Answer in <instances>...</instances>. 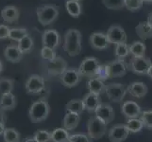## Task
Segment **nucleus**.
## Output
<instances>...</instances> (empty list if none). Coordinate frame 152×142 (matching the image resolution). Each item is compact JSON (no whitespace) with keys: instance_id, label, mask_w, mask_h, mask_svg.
Segmentation results:
<instances>
[{"instance_id":"nucleus-33","label":"nucleus","mask_w":152,"mask_h":142,"mask_svg":"<svg viewBox=\"0 0 152 142\" xmlns=\"http://www.w3.org/2000/svg\"><path fill=\"white\" fill-rule=\"evenodd\" d=\"M114 55L119 60H124L129 55V46L127 43L117 44L114 47Z\"/></svg>"},{"instance_id":"nucleus-31","label":"nucleus","mask_w":152,"mask_h":142,"mask_svg":"<svg viewBox=\"0 0 152 142\" xmlns=\"http://www.w3.org/2000/svg\"><path fill=\"white\" fill-rule=\"evenodd\" d=\"M28 35V31L25 28H10V34H9V39L12 41L18 42L22 40L25 36Z\"/></svg>"},{"instance_id":"nucleus-42","label":"nucleus","mask_w":152,"mask_h":142,"mask_svg":"<svg viewBox=\"0 0 152 142\" xmlns=\"http://www.w3.org/2000/svg\"><path fill=\"white\" fill-rule=\"evenodd\" d=\"M96 78H98L99 80H101L103 82L108 80V79H111V77H110V69H109L108 64L100 65L98 72H97V75H96Z\"/></svg>"},{"instance_id":"nucleus-15","label":"nucleus","mask_w":152,"mask_h":142,"mask_svg":"<svg viewBox=\"0 0 152 142\" xmlns=\"http://www.w3.org/2000/svg\"><path fill=\"white\" fill-rule=\"evenodd\" d=\"M96 117L99 118L104 123H111L114 118V110L113 106L109 103H101L96 110Z\"/></svg>"},{"instance_id":"nucleus-6","label":"nucleus","mask_w":152,"mask_h":142,"mask_svg":"<svg viewBox=\"0 0 152 142\" xmlns=\"http://www.w3.org/2000/svg\"><path fill=\"white\" fill-rule=\"evenodd\" d=\"M152 65L151 61L148 58L140 57L132 58L129 64V69L136 75H148L150 66Z\"/></svg>"},{"instance_id":"nucleus-18","label":"nucleus","mask_w":152,"mask_h":142,"mask_svg":"<svg viewBox=\"0 0 152 142\" xmlns=\"http://www.w3.org/2000/svg\"><path fill=\"white\" fill-rule=\"evenodd\" d=\"M82 102L83 104H84V109L89 113H95L99 105L101 104V99L99 95L91 92L85 95L84 98L82 99Z\"/></svg>"},{"instance_id":"nucleus-19","label":"nucleus","mask_w":152,"mask_h":142,"mask_svg":"<svg viewBox=\"0 0 152 142\" xmlns=\"http://www.w3.org/2000/svg\"><path fill=\"white\" fill-rule=\"evenodd\" d=\"M4 56L6 58V60H8L10 63L16 64L19 63L23 58V53L21 52V50L18 49L17 45H10L7 46L4 49Z\"/></svg>"},{"instance_id":"nucleus-9","label":"nucleus","mask_w":152,"mask_h":142,"mask_svg":"<svg viewBox=\"0 0 152 142\" xmlns=\"http://www.w3.org/2000/svg\"><path fill=\"white\" fill-rule=\"evenodd\" d=\"M106 34L111 44L117 45V44L127 43L128 41L127 33H126V31L120 25H112L109 28Z\"/></svg>"},{"instance_id":"nucleus-34","label":"nucleus","mask_w":152,"mask_h":142,"mask_svg":"<svg viewBox=\"0 0 152 142\" xmlns=\"http://www.w3.org/2000/svg\"><path fill=\"white\" fill-rule=\"evenodd\" d=\"M3 139L5 142H20L21 135L18 131L13 128H6L3 134Z\"/></svg>"},{"instance_id":"nucleus-38","label":"nucleus","mask_w":152,"mask_h":142,"mask_svg":"<svg viewBox=\"0 0 152 142\" xmlns=\"http://www.w3.org/2000/svg\"><path fill=\"white\" fill-rule=\"evenodd\" d=\"M33 138L37 142H49L51 141V133L45 130H38L34 133Z\"/></svg>"},{"instance_id":"nucleus-48","label":"nucleus","mask_w":152,"mask_h":142,"mask_svg":"<svg viewBox=\"0 0 152 142\" xmlns=\"http://www.w3.org/2000/svg\"><path fill=\"white\" fill-rule=\"evenodd\" d=\"M3 68H4V66H3V63H2V61H1V60H0V74H1V73H2Z\"/></svg>"},{"instance_id":"nucleus-29","label":"nucleus","mask_w":152,"mask_h":142,"mask_svg":"<svg viewBox=\"0 0 152 142\" xmlns=\"http://www.w3.org/2000/svg\"><path fill=\"white\" fill-rule=\"evenodd\" d=\"M70 135L64 128H58L51 132V141L53 142H68Z\"/></svg>"},{"instance_id":"nucleus-1","label":"nucleus","mask_w":152,"mask_h":142,"mask_svg":"<svg viewBox=\"0 0 152 142\" xmlns=\"http://www.w3.org/2000/svg\"><path fill=\"white\" fill-rule=\"evenodd\" d=\"M81 32L78 29H68L64 36V50L70 57H76L81 52Z\"/></svg>"},{"instance_id":"nucleus-30","label":"nucleus","mask_w":152,"mask_h":142,"mask_svg":"<svg viewBox=\"0 0 152 142\" xmlns=\"http://www.w3.org/2000/svg\"><path fill=\"white\" fill-rule=\"evenodd\" d=\"M14 88V81L8 77L0 78V95L12 93Z\"/></svg>"},{"instance_id":"nucleus-10","label":"nucleus","mask_w":152,"mask_h":142,"mask_svg":"<svg viewBox=\"0 0 152 142\" xmlns=\"http://www.w3.org/2000/svg\"><path fill=\"white\" fill-rule=\"evenodd\" d=\"M129 135V131L128 130L126 124L118 123L113 125L109 130L108 138L111 142H122L128 138Z\"/></svg>"},{"instance_id":"nucleus-35","label":"nucleus","mask_w":152,"mask_h":142,"mask_svg":"<svg viewBox=\"0 0 152 142\" xmlns=\"http://www.w3.org/2000/svg\"><path fill=\"white\" fill-rule=\"evenodd\" d=\"M126 126H127V128L129 131V133H132V134L139 133L144 128V124L142 122V120L138 118L128 119L127 123H126Z\"/></svg>"},{"instance_id":"nucleus-14","label":"nucleus","mask_w":152,"mask_h":142,"mask_svg":"<svg viewBox=\"0 0 152 142\" xmlns=\"http://www.w3.org/2000/svg\"><path fill=\"white\" fill-rule=\"evenodd\" d=\"M61 41V35L56 29H46L42 35V42L44 46H48L53 49L60 46Z\"/></svg>"},{"instance_id":"nucleus-7","label":"nucleus","mask_w":152,"mask_h":142,"mask_svg":"<svg viewBox=\"0 0 152 142\" xmlns=\"http://www.w3.org/2000/svg\"><path fill=\"white\" fill-rule=\"evenodd\" d=\"M25 89L29 95H40L45 89V79L37 74L31 75L26 82Z\"/></svg>"},{"instance_id":"nucleus-51","label":"nucleus","mask_w":152,"mask_h":142,"mask_svg":"<svg viewBox=\"0 0 152 142\" xmlns=\"http://www.w3.org/2000/svg\"><path fill=\"white\" fill-rule=\"evenodd\" d=\"M71 1H77V2H81L82 0H71Z\"/></svg>"},{"instance_id":"nucleus-41","label":"nucleus","mask_w":152,"mask_h":142,"mask_svg":"<svg viewBox=\"0 0 152 142\" xmlns=\"http://www.w3.org/2000/svg\"><path fill=\"white\" fill-rule=\"evenodd\" d=\"M92 138L85 133H77L70 135L68 142H92Z\"/></svg>"},{"instance_id":"nucleus-28","label":"nucleus","mask_w":152,"mask_h":142,"mask_svg":"<svg viewBox=\"0 0 152 142\" xmlns=\"http://www.w3.org/2000/svg\"><path fill=\"white\" fill-rule=\"evenodd\" d=\"M66 112H71V113H75L77 115H80L84 109V104H83L82 99H71L70 102H68L66 106Z\"/></svg>"},{"instance_id":"nucleus-26","label":"nucleus","mask_w":152,"mask_h":142,"mask_svg":"<svg viewBox=\"0 0 152 142\" xmlns=\"http://www.w3.org/2000/svg\"><path fill=\"white\" fill-rule=\"evenodd\" d=\"M65 8H66L67 13L74 18H78L82 13V5L80 2L66 0Z\"/></svg>"},{"instance_id":"nucleus-8","label":"nucleus","mask_w":152,"mask_h":142,"mask_svg":"<svg viewBox=\"0 0 152 142\" xmlns=\"http://www.w3.org/2000/svg\"><path fill=\"white\" fill-rule=\"evenodd\" d=\"M105 93H106L109 99H111L113 102H121L126 94L128 93L127 87L121 83H110L106 85L105 88Z\"/></svg>"},{"instance_id":"nucleus-45","label":"nucleus","mask_w":152,"mask_h":142,"mask_svg":"<svg viewBox=\"0 0 152 142\" xmlns=\"http://www.w3.org/2000/svg\"><path fill=\"white\" fill-rule=\"evenodd\" d=\"M5 130H6V126H5V123L0 122V135H3Z\"/></svg>"},{"instance_id":"nucleus-50","label":"nucleus","mask_w":152,"mask_h":142,"mask_svg":"<svg viewBox=\"0 0 152 142\" xmlns=\"http://www.w3.org/2000/svg\"><path fill=\"white\" fill-rule=\"evenodd\" d=\"M144 3H146V4H152V0H144Z\"/></svg>"},{"instance_id":"nucleus-22","label":"nucleus","mask_w":152,"mask_h":142,"mask_svg":"<svg viewBox=\"0 0 152 142\" xmlns=\"http://www.w3.org/2000/svg\"><path fill=\"white\" fill-rule=\"evenodd\" d=\"M80 121V115L75 113L66 112L64 119H62V128L67 131H73L77 128Z\"/></svg>"},{"instance_id":"nucleus-24","label":"nucleus","mask_w":152,"mask_h":142,"mask_svg":"<svg viewBox=\"0 0 152 142\" xmlns=\"http://www.w3.org/2000/svg\"><path fill=\"white\" fill-rule=\"evenodd\" d=\"M136 33L142 40H146L152 38V26L148 21H143L140 22L136 26Z\"/></svg>"},{"instance_id":"nucleus-2","label":"nucleus","mask_w":152,"mask_h":142,"mask_svg":"<svg viewBox=\"0 0 152 142\" xmlns=\"http://www.w3.org/2000/svg\"><path fill=\"white\" fill-rule=\"evenodd\" d=\"M50 113V106L45 99L34 102L28 110V118L32 123H40L46 119Z\"/></svg>"},{"instance_id":"nucleus-3","label":"nucleus","mask_w":152,"mask_h":142,"mask_svg":"<svg viewBox=\"0 0 152 142\" xmlns=\"http://www.w3.org/2000/svg\"><path fill=\"white\" fill-rule=\"evenodd\" d=\"M59 8L54 4H45L36 9L38 21L44 27L53 24L59 17Z\"/></svg>"},{"instance_id":"nucleus-4","label":"nucleus","mask_w":152,"mask_h":142,"mask_svg":"<svg viewBox=\"0 0 152 142\" xmlns=\"http://www.w3.org/2000/svg\"><path fill=\"white\" fill-rule=\"evenodd\" d=\"M100 66V63L96 57H87L81 62V64L78 67V72L81 76L87 77L89 79L96 78L97 72Z\"/></svg>"},{"instance_id":"nucleus-39","label":"nucleus","mask_w":152,"mask_h":142,"mask_svg":"<svg viewBox=\"0 0 152 142\" xmlns=\"http://www.w3.org/2000/svg\"><path fill=\"white\" fill-rule=\"evenodd\" d=\"M140 119L142 120L144 127L152 130V110L142 111V114L140 116Z\"/></svg>"},{"instance_id":"nucleus-32","label":"nucleus","mask_w":152,"mask_h":142,"mask_svg":"<svg viewBox=\"0 0 152 142\" xmlns=\"http://www.w3.org/2000/svg\"><path fill=\"white\" fill-rule=\"evenodd\" d=\"M17 46L23 54L28 53L33 47V39L31 38V36H29V34L25 36L22 40H20L17 43Z\"/></svg>"},{"instance_id":"nucleus-23","label":"nucleus","mask_w":152,"mask_h":142,"mask_svg":"<svg viewBox=\"0 0 152 142\" xmlns=\"http://www.w3.org/2000/svg\"><path fill=\"white\" fill-rule=\"evenodd\" d=\"M17 101L16 97L12 93L4 94L0 96V109L3 111H10L16 107Z\"/></svg>"},{"instance_id":"nucleus-36","label":"nucleus","mask_w":152,"mask_h":142,"mask_svg":"<svg viewBox=\"0 0 152 142\" xmlns=\"http://www.w3.org/2000/svg\"><path fill=\"white\" fill-rule=\"evenodd\" d=\"M144 5V0H125V8L129 12H137Z\"/></svg>"},{"instance_id":"nucleus-44","label":"nucleus","mask_w":152,"mask_h":142,"mask_svg":"<svg viewBox=\"0 0 152 142\" xmlns=\"http://www.w3.org/2000/svg\"><path fill=\"white\" fill-rule=\"evenodd\" d=\"M6 114H5V111H3L2 109H0V122H3L5 123L6 122Z\"/></svg>"},{"instance_id":"nucleus-5","label":"nucleus","mask_w":152,"mask_h":142,"mask_svg":"<svg viewBox=\"0 0 152 142\" xmlns=\"http://www.w3.org/2000/svg\"><path fill=\"white\" fill-rule=\"evenodd\" d=\"M107 132V124L96 116L89 118L87 122V134L92 139H99Z\"/></svg>"},{"instance_id":"nucleus-46","label":"nucleus","mask_w":152,"mask_h":142,"mask_svg":"<svg viewBox=\"0 0 152 142\" xmlns=\"http://www.w3.org/2000/svg\"><path fill=\"white\" fill-rule=\"evenodd\" d=\"M146 21H148V22L152 26V12L149 13V14L148 15V20H146Z\"/></svg>"},{"instance_id":"nucleus-21","label":"nucleus","mask_w":152,"mask_h":142,"mask_svg":"<svg viewBox=\"0 0 152 142\" xmlns=\"http://www.w3.org/2000/svg\"><path fill=\"white\" fill-rule=\"evenodd\" d=\"M20 12L17 7L13 6V5H10V6L5 7L1 10V17L6 23H13L16 22L19 19Z\"/></svg>"},{"instance_id":"nucleus-17","label":"nucleus","mask_w":152,"mask_h":142,"mask_svg":"<svg viewBox=\"0 0 152 142\" xmlns=\"http://www.w3.org/2000/svg\"><path fill=\"white\" fill-rule=\"evenodd\" d=\"M67 69V63L61 57H58L48 64V72L51 76H61Z\"/></svg>"},{"instance_id":"nucleus-27","label":"nucleus","mask_w":152,"mask_h":142,"mask_svg":"<svg viewBox=\"0 0 152 142\" xmlns=\"http://www.w3.org/2000/svg\"><path fill=\"white\" fill-rule=\"evenodd\" d=\"M146 46L142 41H135L129 46V54L133 58L145 57Z\"/></svg>"},{"instance_id":"nucleus-13","label":"nucleus","mask_w":152,"mask_h":142,"mask_svg":"<svg viewBox=\"0 0 152 142\" xmlns=\"http://www.w3.org/2000/svg\"><path fill=\"white\" fill-rule=\"evenodd\" d=\"M121 112L127 119L137 118L142 114V109L137 102L133 101H127L121 105Z\"/></svg>"},{"instance_id":"nucleus-43","label":"nucleus","mask_w":152,"mask_h":142,"mask_svg":"<svg viewBox=\"0 0 152 142\" xmlns=\"http://www.w3.org/2000/svg\"><path fill=\"white\" fill-rule=\"evenodd\" d=\"M10 28H9L6 25H0V40H4L9 38V34H10Z\"/></svg>"},{"instance_id":"nucleus-47","label":"nucleus","mask_w":152,"mask_h":142,"mask_svg":"<svg viewBox=\"0 0 152 142\" xmlns=\"http://www.w3.org/2000/svg\"><path fill=\"white\" fill-rule=\"evenodd\" d=\"M148 76L150 79H152V65H151V66H150V68H149L148 73Z\"/></svg>"},{"instance_id":"nucleus-40","label":"nucleus","mask_w":152,"mask_h":142,"mask_svg":"<svg viewBox=\"0 0 152 142\" xmlns=\"http://www.w3.org/2000/svg\"><path fill=\"white\" fill-rule=\"evenodd\" d=\"M41 56L48 63L54 61L57 58L55 49H50V47H48V46H43V49H41Z\"/></svg>"},{"instance_id":"nucleus-37","label":"nucleus","mask_w":152,"mask_h":142,"mask_svg":"<svg viewBox=\"0 0 152 142\" xmlns=\"http://www.w3.org/2000/svg\"><path fill=\"white\" fill-rule=\"evenodd\" d=\"M102 3L110 10H121L125 8V0H102Z\"/></svg>"},{"instance_id":"nucleus-16","label":"nucleus","mask_w":152,"mask_h":142,"mask_svg":"<svg viewBox=\"0 0 152 142\" xmlns=\"http://www.w3.org/2000/svg\"><path fill=\"white\" fill-rule=\"evenodd\" d=\"M90 45L93 49L102 50L108 49L111 43L108 39L107 34L103 32H94L90 35Z\"/></svg>"},{"instance_id":"nucleus-11","label":"nucleus","mask_w":152,"mask_h":142,"mask_svg":"<svg viewBox=\"0 0 152 142\" xmlns=\"http://www.w3.org/2000/svg\"><path fill=\"white\" fill-rule=\"evenodd\" d=\"M81 75L78 70L75 68H67V69L60 76V80L62 85L66 87H74L80 81Z\"/></svg>"},{"instance_id":"nucleus-20","label":"nucleus","mask_w":152,"mask_h":142,"mask_svg":"<svg viewBox=\"0 0 152 142\" xmlns=\"http://www.w3.org/2000/svg\"><path fill=\"white\" fill-rule=\"evenodd\" d=\"M127 90L130 96L137 99H141L148 94V86L144 82H134L127 86Z\"/></svg>"},{"instance_id":"nucleus-12","label":"nucleus","mask_w":152,"mask_h":142,"mask_svg":"<svg viewBox=\"0 0 152 142\" xmlns=\"http://www.w3.org/2000/svg\"><path fill=\"white\" fill-rule=\"evenodd\" d=\"M111 78H121L127 74L129 70V64L125 60L116 59L108 63Z\"/></svg>"},{"instance_id":"nucleus-25","label":"nucleus","mask_w":152,"mask_h":142,"mask_svg":"<svg viewBox=\"0 0 152 142\" xmlns=\"http://www.w3.org/2000/svg\"><path fill=\"white\" fill-rule=\"evenodd\" d=\"M87 88L89 89V92L100 95L105 91L106 85H104V82L99 80L98 78H91L87 82Z\"/></svg>"},{"instance_id":"nucleus-49","label":"nucleus","mask_w":152,"mask_h":142,"mask_svg":"<svg viewBox=\"0 0 152 142\" xmlns=\"http://www.w3.org/2000/svg\"><path fill=\"white\" fill-rule=\"evenodd\" d=\"M25 142H37V141H36V140L32 138H28V139H26Z\"/></svg>"}]
</instances>
